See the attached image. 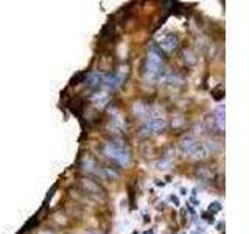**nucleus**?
Wrapping results in <instances>:
<instances>
[{
    "instance_id": "3",
    "label": "nucleus",
    "mask_w": 249,
    "mask_h": 234,
    "mask_svg": "<svg viewBox=\"0 0 249 234\" xmlns=\"http://www.w3.org/2000/svg\"><path fill=\"white\" fill-rule=\"evenodd\" d=\"M179 147H181V152L184 155H189V156H193V158H204V156L207 155V150L204 148V145L199 144L196 139L193 137H184L181 140V144H179Z\"/></svg>"
},
{
    "instance_id": "4",
    "label": "nucleus",
    "mask_w": 249,
    "mask_h": 234,
    "mask_svg": "<svg viewBox=\"0 0 249 234\" xmlns=\"http://www.w3.org/2000/svg\"><path fill=\"white\" fill-rule=\"evenodd\" d=\"M165 128H167L165 119H151V120H148L146 123L142 125L140 133H142L143 136H151V135H158V133L163 131Z\"/></svg>"
},
{
    "instance_id": "9",
    "label": "nucleus",
    "mask_w": 249,
    "mask_h": 234,
    "mask_svg": "<svg viewBox=\"0 0 249 234\" xmlns=\"http://www.w3.org/2000/svg\"><path fill=\"white\" fill-rule=\"evenodd\" d=\"M145 234H154V230H148V231H146Z\"/></svg>"
},
{
    "instance_id": "10",
    "label": "nucleus",
    "mask_w": 249,
    "mask_h": 234,
    "mask_svg": "<svg viewBox=\"0 0 249 234\" xmlns=\"http://www.w3.org/2000/svg\"><path fill=\"white\" fill-rule=\"evenodd\" d=\"M192 234H201V233H199V231H193Z\"/></svg>"
},
{
    "instance_id": "8",
    "label": "nucleus",
    "mask_w": 249,
    "mask_h": 234,
    "mask_svg": "<svg viewBox=\"0 0 249 234\" xmlns=\"http://www.w3.org/2000/svg\"><path fill=\"white\" fill-rule=\"evenodd\" d=\"M171 201H173L175 205H179V201H178V198H176V197H171Z\"/></svg>"
},
{
    "instance_id": "6",
    "label": "nucleus",
    "mask_w": 249,
    "mask_h": 234,
    "mask_svg": "<svg viewBox=\"0 0 249 234\" xmlns=\"http://www.w3.org/2000/svg\"><path fill=\"white\" fill-rule=\"evenodd\" d=\"M215 122H216V127L220 131H224V108L223 106H218L215 109Z\"/></svg>"
},
{
    "instance_id": "5",
    "label": "nucleus",
    "mask_w": 249,
    "mask_h": 234,
    "mask_svg": "<svg viewBox=\"0 0 249 234\" xmlns=\"http://www.w3.org/2000/svg\"><path fill=\"white\" fill-rule=\"evenodd\" d=\"M160 47L163 50H167V52H171V50H175L176 47H178V38L175 35H167V36H163L160 39Z\"/></svg>"
},
{
    "instance_id": "7",
    "label": "nucleus",
    "mask_w": 249,
    "mask_h": 234,
    "mask_svg": "<svg viewBox=\"0 0 249 234\" xmlns=\"http://www.w3.org/2000/svg\"><path fill=\"white\" fill-rule=\"evenodd\" d=\"M221 211V203L220 201H213V203H210L209 205V213H220Z\"/></svg>"
},
{
    "instance_id": "11",
    "label": "nucleus",
    "mask_w": 249,
    "mask_h": 234,
    "mask_svg": "<svg viewBox=\"0 0 249 234\" xmlns=\"http://www.w3.org/2000/svg\"><path fill=\"white\" fill-rule=\"evenodd\" d=\"M132 234H137V233H132Z\"/></svg>"
},
{
    "instance_id": "12",
    "label": "nucleus",
    "mask_w": 249,
    "mask_h": 234,
    "mask_svg": "<svg viewBox=\"0 0 249 234\" xmlns=\"http://www.w3.org/2000/svg\"><path fill=\"white\" fill-rule=\"evenodd\" d=\"M90 234H93V233H90Z\"/></svg>"
},
{
    "instance_id": "1",
    "label": "nucleus",
    "mask_w": 249,
    "mask_h": 234,
    "mask_svg": "<svg viewBox=\"0 0 249 234\" xmlns=\"http://www.w3.org/2000/svg\"><path fill=\"white\" fill-rule=\"evenodd\" d=\"M162 57L160 53L153 49L150 53H148V58H146V78L148 80H158V78L162 75Z\"/></svg>"
},
{
    "instance_id": "2",
    "label": "nucleus",
    "mask_w": 249,
    "mask_h": 234,
    "mask_svg": "<svg viewBox=\"0 0 249 234\" xmlns=\"http://www.w3.org/2000/svg\"><path fill=\"white\" fill-rule=\"evenodd\" d=\"M105 153L107 158H111L112 161H115L117 164H120V166H128L129 164V152L128 148H124L123 145H119L117 142H111L105 147Z\"/></svg>"
}]
</instances>
